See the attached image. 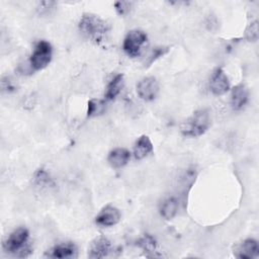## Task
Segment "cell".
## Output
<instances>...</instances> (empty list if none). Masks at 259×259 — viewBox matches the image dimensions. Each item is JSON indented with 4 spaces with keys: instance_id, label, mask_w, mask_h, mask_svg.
<instances>
[{
    "instance_id": "obj_1",
    "label": "cell",
    "mask_w": 259,
    "mask_h": 259,
    "mask_svg": "<svg viewBox=\"0 0 259 259\" xmlns=\"http://www.w3.org/2000/svg\"><path fill=\"white\" fill-rule=\"evenodd\" d=\"M79 29L86 38L99 45L106 38L110 26L98 15L85 13L79 21Z\"/></svg>"
},
{
    "instance_id": "obj_2",
    "label": "cell",
    "mask_w": 259,
    "mask_h": 259,
    "mask_svg": "<svg viewBox=\"0 0 259 259\" xmlns=\"http://www.w3.org/2000/svg\"><path fill=\"white\" fill-rule=\"evenodd\" d=\"M210 125L209 111L205 108L198 109L180 124V132L184 137H199L203 135Z\"/></svg>"
},
{
    "instance_id": "obj_3",
    "label": "cell",
    "mask_w": 259,
    "mask_h": 259,
    "mask_svg": "<svg viewBox=\"0 0 259 259\" xmlns=\"http://www.w3.org/2000/svg\"><path fill=\"white\" fill-rule=\"evenodd\" d=\"M28 235V231L25 228H18L14 230L3 243L4 251L18 257L28 256L31 252V248L28 245L25 246Z\"/></svg>"
},
{
    "instance_id": "obj_4",
    "label": "cell",
    "mask_w": 259,
    "mask_h": 259,
    "mask_svg": "<svg viewBox=\"0 0 259 259\" xmlns=\"http://www.w3.org/2000/svg\"><path fill=\"white\" fill-rule=\"evenodd\" d=\"M53 50L50 42L47 40H39L30 56L29 63L32 69L41 70L46 68L52 60Z\"/></svg>"
},
{
    "instance_id": "obj_5",
    "label": "cell",
    "mask_w": 259,
    "mask_h": 259,
    "mask_svg": "<svg viewBox=\"0 0 259 259\" xmlns=\"http://www.w3.org/2000/svg\"><path fill=\"white\" fill-rule=\"evenodd\" d=\"M147 41V34L140 29H133L127 32L123 39L122 49L124 53L132 58L140 55L143 45Z\"/></svg>"
},
{
    "instance_id": "obj_6",
    "label": "cell",
    "mask_w": 259,
    "mask_h": 259,
    "mask_svg": "<svg viewBox=\"0 0 259 259\" xmlns=\"http://www.w3.org/2000/svg\"><path fill=\"white\" fill-rule=\"evenodd\" d=\"M138 95L146 100L151 101L156 98L159 92V84L155 77H145L137 84Z\"/></svg>"
},
{
    "instance_id": "obj_7",
    "label": "cell",
    "mask_w": 259,
    "mask_h": 259,
    "mask_svg": "<svg viewBox=\"0 0 259 259\" xmlns=\"http://www.w3.org/2000/svg\"><path fill=\"white\" fill-rule=\"evenodd\" d=\"M121 214L118 208L113 205L107 204L101 208L95 218V223L101 227H111L120 221Z\"/></svg>"
},
{
    "instance_id": "obj_8",
    "label": "cell",
    "mask_w": 259,
    "mask_h": 259,
    "mask_svg": "<svg viewBox=\"0 0 259 259\" xmlns=\"http://www.w3.org/2000/svg\"><path fill=\"white\" fill-rule=\"evenodd\" d=\"M210 91L214 95H223L230 89V82L228 76L222 68H217L209 80Z\"/></svg>"
},
{
    "instance_id": "obj_9",
    "label": "cell",
    "mask_w": 259,
    "mask_h": 259,
    "mask_svg": "<svg viewBox=\"0 0 259 259\" xmlns=\"http://www.w3.org/2000/svg\"><path fill=\"white\" fill-rule=\"evenodd\" d=\"M111 242L103 237V236H99L97 238H95L89 246L88 249V257L89 258H104L106 256H108V254L111 251Z\"/></svg>"
},
{
    "instance_id": "obj_10",
    "label": "cell",
    "mask_w": 259,
    "mask_h": 259,
    "mask_svg": "<svg viewBox=\"0 0 259 259\" xmlns=\"http://www.w3.org/2000/svg\"><path fill=\"white\" fill-rule=\"evenodd\" d=\"M234 255L240 259H253L259 255V245L255 239L248 238L237 246Z\"/></svg>"
},
{
    "instance_id": "obj_11",
    "label": "cell",
    "mask_w": 259,
    "mask_h": 259,
    "mask_svg": "<svg viewBox=\"0 0 259 259\" xmlns=\"http://www.w3.org/2000/svg\"><path fill=\"white\" fill-rule=\"evenodd\" d=\"M47 256L50 258H74L77 257V247L71 242L61 243L48 251Z\"/></svg>"
},
{
    "instance_id": "obj_12",
    "label": "cell",
    "mask_w": 259,
    "mask_h": 259,
    "mask_svg": "<svg viewBox=\"0 0 259 259\" xmlns=\"http://www.w3.org/2000/svg\"><path fill=\"white\" fill-rule=\"evenodd\" d=\"M249 98L248 89L245 85L239 84L232 89L231 93V105L234 110L242 109L247 103Z\"/></svg>"
},
{
    "instance_id": "obj_13",
    "label": "cell",
    "mask_w": 259,
    "mask_h": 259,
    "mask_svg": "<svg viewBox=\"0 0 259 259\" xmlns=\"http://www.w3.org/2000/svg\"><path fill=\"white\" fill-rule=\"evenodd\" d=\"M130 152L124 148H115L108 154L107 161L112 168L118 169L126 165L130 160Z\"/></svg>"
},
{
    "instance_id": "obj_14",
    "label": "cell",
    "mask_w": 259,
    "mask_h": 259,
    "mask_svg": "<svg viewBox=\"0 0 259 259\" xmlns=\"http://www.w3.org/2000/svg\"><path fill=\"white\" fill-rule=\"evenodd\" d=\"M153 152V144L150 138L146 135H142L135 143L134 157L136 160H142Z\"/></svg>"
},
{
    "instance_id": "obj_15",
    "label": "cell",
    "mask_w": 259,
    "mask_h": 259,
    "mask_svg": "<svg viewBox=\"0 0 259 259\" xmlns=\"http://www.w3.org/2000/svg\"><path fill=\"white\" fill-rule=\"evenodd\" d=\"M179 202L176 197H168L164 199L160 205V213L166 220L173 219L178 210Z\"/></svg>"
},
{
    "instance_id": "obj_16",
    "label": "cell",
    "mask_w": 259,
    "mask_h": 259,
    "mask_svg": "<svg viewBox=\"0 0 259 259\" xmlns=\"http://www.w3.org/2000/svg\"><path fill=\"white\" fill-rule=\"evenodd\" d=\"M122 87H123V75L118 74L107 85L106 92H105V98L107 100L114 99L119 94Z\"/></svg>"
},
{
    "instance_id": "obj_17",
    "label": "cell",
    "mask_w": 259,
    "mask_h": 259,
    "mask_svg": "<svg viewBox=\"0 0 259 259\" xmlns=\"http://www.w3.org/2000/svg\"><path fill=\"white\" fill-rule=\"evenodd\" d=\"M105 110V103L100 99H91L88 101L87 116H95L102 114Z\"/></svg>"
},
{
    "instance_id": "obj_18",
    "label": "cell",
    "mask_w": 259,
    "mask_h": 259,
    "mask_svg": "<svg viewBox=\"0 0 259 259\" xmlns=\"http://www.w3.org/2000/svg\"><path fill=\"white\" fill-rule=\"evenodd\" d=\"M137 245L139 247H141L145 252H148V253L155 252L156 247H157L155 239L152 236H150V235H145L143 238H141L138 241Z\"/></svg>"
},
{
    "instance_id": "obj_19",
    "label": "cell",
    "mask_w": 259,
    "mask_h": 259,
    "mask_svg": "<svg viewBox=\"0 0 259 259\" xmlns=\"http://www.w3.org/2000/svg\"><path fill=\"white\" fill-rule=\"evenodd\" d=\"M131 6H132V2H128V1H118L114 3L115 10L119 15L126 14L131 10Z\"/></svg>"
},
{
    "instance_id": "obj_20",
    "label": "cell",
    "mask_w": 259,
    "mask_h": 259,
    "mask_svg": "<svg viewBox=\"0 0 259 259\" xmlns=\"http://www.w3.org/2000/svg\"><path fill=\"white\" fill-rule=\"evenodd\" d=\"M246 36L248 38V40H252L255 41L258 37V26H257V21H254L250 24L249 29H247L246 31Z\"/></svg>"
},
{
    "instance_id": "obj_21",
    "label": "cell",
    "mask_w": 259,
    "mask_h": 259,
    "mask_svg": "<svg viewBox=\"0 0 259 259\" xmlns=\"http://www.w3.org/2000/svg\"><path fill=\"white\" fill-rule=\"evenodd\" d=\"M168 52V48L165 47H160V48H155L152 52V54L149 57V61L148 64H152L155 60H157L158 58L162 57L163 55H165Z\"/></svg>"
},
{
    "instance_id": "obj_22",
    "label": "cell",
    "mask_w": 259,
    "mask_h": 259,
    "mask_svg": "<svg viewBox=\"0 0 259 259\" xmlns=\"http://www.w3.org/2000/svg\"><path fill=\"white\" fill-rule=\"evenodd\" d=\"M35 179L36 181L39 183V184H45V183H48L49 182V176L48 174L45 172V171H38L36 173V176H35Z\"/></svg>"
},
{
    "instance_id": "obj_23",
    "label": "cell",
    "mask_w": 259,
    "mask_h": 259,
    "mask_svg": "<svg viewBox=\"0 0 259 259\" xmlns=\"http://www.w3.org/2000/svg\"><path fill=\"white\" fill-rule=\"evenodd\" d=\"M2 89H3V91H7V92H9V91L14 89V87L12 86V84L8 80V78H7V80H5V79L2 80Z\"/></svg>"
}]
</instances>
